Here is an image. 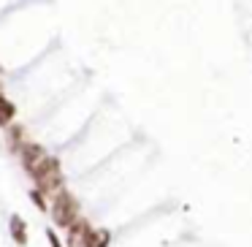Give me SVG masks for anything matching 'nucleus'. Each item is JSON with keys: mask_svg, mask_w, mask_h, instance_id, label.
I'll return each mask as SVG.
<instances>
[{"mask_svg": "<svg viewBox=\"0 0 252 247\" xmlns=\"http://www.w3.org/2000/svg\"><path fill=\"white\" fill-rule=\"evenodd\" d=\"M35 179V190H41L46 198H55L60 190H65V182H63V169H60V160L57 158H46L38 169L30 174Z\"/></svg>", "mask_w": 252, "mask_h": 247, "instance_id": "f257e3e1", "label": "nucleus"}, {"mask_svg": "<svg viewBox=\"0 0 252 247\" xmlns=\"http://www.w3.org/2000/svg\"><path fill=\"white\" fill-rule=\"evenodd\" d=\"M49 212H52V220H55L57 228H68V225L79 217V201L68 190H60L55 198H52Z\"/></svg>", "mask_w": 252, "mask_h": 247, "instance_id": "f03ea898", "label": "nucleus"}, {"mask_svg": "<svg viewBox=\"0 0 252 247\" xmlns=\"http://www.w3.org/2000/svg\"><path fill=\"white\" fill-rule=\"evenodd\" d=\"M19 155H22V166L28 174H33L35 169H38L41 163H44L49 155H46V149L41 147V144H33V141H25L22 149H19Z\"/></svg>", "mask_w": 252, "mask_h": 247, "instance_id": "7ed1b4c3", "label": "nucleus"}, {"mask_svg": "<svg viewBox=\"0 0 252 247\" xmlns=\"http://www.w3.org/2000/svg\"><path fill=\"white\" fill-rule=\"evenodd\" d=\"M65 231H68V247H84V242H87V236H90V231H93V225H90V220L76 217Z\"/></svg>", "mask_w": 252, "mask_h": 247, "instance_id": "20e7f679", "label": "nucleus"}, {"mask_svg": "<svg viewBox=\"0 0 252 247\" xmlns=\"http://www.w3.org/2000/svg\"><path fill=\"white\" fill-rule=\"evenodd\" d=\"M8 231H11V239L17 242V245H28V225H25V220L19 217V214H11Z\"/></svg>", "mask_w": 252, "mask_h": 247, "instance_id": "39448f33", "label": "nucleus"}, {"mask_svg": "<svg viewBox=\"0 0 252 247\" xmlns=\"http://www.w3.org/2000/svg\"><path fill=\"white\" fill-rule=\"evenodd\" d=\"M109 242H111V234L106 228H93L87 242H84V247H109Z\"/></svg>", "mask_w": 252, "mask_h": 247, "instance_id": "423d86ee", "label": "nucleus"}, {"mask_svg": "<svg viewBox=\"0 0 252 247\" xmlns=\"http://www.w3.org/2000/svg\"><path fill=\"white\" fill-rule=\"evenodd\" d=\"M14 114H17V106H14L11 101L3 95V98H0V128L11 125V122H14Z\"/></svg>", "mask_w": 252, "mask_h": 247, "instance_id": "0eeeda50", "label": "nucleus"}, {"mask_svg": "<svg viewBox=\"0 0 252 247\" xmlns=\"http://www.w3.org/2000/svg\"><path fill=\"white\" fill-rule=\"evenodd\" d=\"M22 144H25V128L22 125H11V131H8V147L22 149Z\"/></svg>", "mask_w": 252, "mask_h": 247, "instance_id": "6e6552de", "label": "nucleus"}, {"mask_svg": "<svg viewBox=\"0 0 252 247\" xmlns=\"http://www.w3.org/2000/svg\"><path fill=\"white\" fill-rule=\"evenodd\" d=\"M30 198H33V204L41 209V212H46V196H44V193L35 190V187H33V190H30Z\"/></svg>", "mask_w": 252, "mask_h": 247, "instance_id": "1a4fd4ad", "label": "nucleus"}, {"mask_svg": "<svg viewBox=\"0 0 252 247\" xmlns=\"http://www.w3.org/2000/svg\"><path fill=\"white\" fill-rule=\"evenodd\" d=\"M46 236H49V242H52V247H65V245H63V242H60V236H57V234H55V231H49V234H46Z\"/></svg>", "mask_w": 252, "mask_h": 247, "instance_id": "9d476101", "label": "nucleus"}, {"mask_svg": "<svg viewBox=\"0 0 252 247\" xmlns=\"http://www.w3.org/2000/svg\"><path fill=\"white\" fill-rule=\"evenodd\" d=\"M0 98H3V82H0Z\"/></svg>", "mask_w": 252, "mask_h": 247, "instance_id": "9b49d317", "label": "nucleus"}]
</instances>
